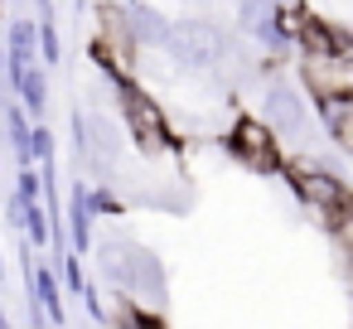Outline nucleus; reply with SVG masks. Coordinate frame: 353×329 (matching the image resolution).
<instances>
[{"label": "nucleus", "mask_w": 353, "mask_h": 329, "mask_svg": "<svg viewBox=\"0 0 353 329\" xmlns=\"http://www.w3.org/2000/svg\"><path fill=\"white\" fill-rule=\"evenodd\" d=\"M121 261H126L121 300H126V305H136V310L160 315V310L170 305V276H165V261H160L150 247L131 242V237H121Z\"/></svg>", "instance_id": "obj_4"}, {"label": "nucleus", "mask_w": 353, "mask_h": 329, "mask_svg": "<svg viewBox=\"0 0 353 329\" xmlns=\"http://www.w3.org/2000/svg\"><path fill=\"white\" fill-rule=\"evenodd\" d=\"M0 107H6V88H0Z\"/></svg>", "instance_id": "obj_27"}, {"label": "nucleus", "mask_w": 353, "mask_h": 329, "mask_svg": "<svg viewBox=\"0 0 353 329\" xmlns=\"http://www.w3.org/2000/svg\"><path fill=\"white\" fill-rule=\"evenodd\" d=\"M261 121L271 126V136L276 141H295V136H305V121H310V97H300V88L290 83V78H276L271 73V83H266V92H261Z\"/></svg>", "instance_id": "obj_7"}, {"label": "nucleus", "mask_w": 353, "mask_h": 329, "mask_svg": "<svg viewBox=\"0 0 353 329\" xmlns=\"http://www.w3.org/2000/svg\"><path fill=\"white\" fill-rule=\"evenodd\" d=\"M10 88L20 92V107H25V117L44 121V107H49V78H44V68H39V63H30L25 73H15V78H10Z\"/></svg>", "instance_id": "obj_13"}, {"label": "nucleus", "mask_w": 353, "mask_h": 329, "mask_svg": "<svg viewBox=\"0 0 353 329\" xmlns=\"http://www.w3.org/2000/svg\"><path fill=\"white\" fill-rule=\"evenodd\" d=\"M78 300H83V305H88V315H92V319H97V324H107V319H112V310H107V305H102V295H97V286H92V281H88V290H83V295H78Z\"/></svg>", "instance_id": "obj_22"}, {"label": "nucleus", "mask_w": 353, "mask_h": 329, "mask_svg": "<svg viewBox=\"0 0 353 329\" xmlns=\"http://www.w3.org/2000/svg\"><path fill=\"white\" fill-rule=\"evenodd\" d=\"M117 329H165V324H160V315L136 310V305H126V300H121V310H117Z\"/></svg>", "instance_id": "obj_19"}, {"label": "nucleus", "mask_w": 353, "mask_h": 329, "mask_svg": "<svg viewBox=\"0 0 353 329\" xmlns=\"http://www.w3.org/2000/svg\"><path fill=\"white\" fill-rule=\"evenodd\" d=\"M39 59V20H10L6 25V73H25L30 63Z\"/></svg>", "instance_id": "obj_12"}, {"label": "nucleus", "mask_w": 353, "mask_h": 329, "mask_svg": "<svg viewBox=\"0 0 353 329\" xmlns=\"http://www.w3.org/2000/svg\"><path fill=\"white\" fill-rule=\"evenodd\" d=\"M295 68H300V88L310 92V102H319V97H353V34L334 30V49L295 54Z\"/></svg>", "instance_id": "obj_3"}, {"label": "nucleus", "mask_w": 353, "mask_h": 329, "mask_svg": "<svg viewBox=\"0 0 353 329\" xmlns=\"http://www.w3.org/2000/svg\"><path fill=\"white\" fill-rule=\"evenodd\" d=\"M0 68H6V49H0Z\"/></svg>", "instance_id": "obj_28"}, {"label": "nucleus", "mask_w": 353, "mask_h": 329, "mask_svg": "<svg viewBox=\"0 0 353 329\" xmlns=\"http://www.w3.org/2000/svg\"><path fill=\"white\" fill-rule=\"evenodd\" d=\"M0 329H10V319H6V310H0Z\"/></svg>", "instance_id": "obj_25"}, {"label": "nucleus", "mask_w": 353, "mask_h": 329, "mask_svg": "<svg viewBox=\"0 0 353 329\" xmlns=\"http://www.w3.org/2000/svg\"><path fill=\"white\" fill-rule=\"evenodd\" d=\"M329 237L339 242V252L348 257V266H353V199L339 208V218H334V228H329Z\"/></svg>", "instance_id": "obj_17"}, {"label": "nucleus", "mask_w": 353, "mask_h": 329, "mask_svg": "<svg viewBox=\"0 0 353 329\" xmlns=\"http://www.w3.org/2000/svg\"><path fill=\"white\" fill-rule=\"evenodd\" d=\"M107 88H112L117 112H121V126H126V136L136 141L141 155H170V150H179L165 107H160L150 92H141V88L131 83V73H107Z\"/></svg>", "instance_id": "obj_1"}, {"label": "nucleus", "mask_w": 353, "mask_h": 329, "mask_svg": "<svg viewBox=\"0 0 353 329\" xmlns=\"http://www.w3.org/2000/svg\"><path fill=\"white\" fill-rule=\"evenodd\" d=\"M0 281H6V257H0Z\"/></svg>", "instance_id": "obj_26"}, {"label": "nucleus", "mask_w": 353, "mask_h": 329, "mask_svg": "<svg viewBox=\"0 0 353 329\" xmlns=\"http://www.w3.org/2000/svg\"><path fill=\"white\" fill-rule=\"evenodd\" d=\"M20 228H25V242H30L34 252H49V242H54V228H49V208H44V199H39V203H25V218H20Z\"/></svg>", "instance_id": "obj_14"}, {"label": "nucleus", "mask_w": 353, "mask_h": 329, "mask_svg": "<svg viewBox=\"0 0 353 329\" xmlns=\"http://www.w3.org/2000/svg\"><path fill=\"white\" fill-rule=\"evenodd\" d=\"M170 25H174V20H165L150 0H126V30H131L136 49H165Z\"/></svg>", "instance_id": "obj_11"}, {"label": "nucleus", "mask_w": 353, "mask_h": 329, "mask_svg": "<svg viewBox=\"0 0 353 329\" xmlns=\"http://www.w3.org/2000/svg\"><path fill=\"white\" fill-rule=\"evenodd\" d=\"M285 184L295 189V199L305 203V213L329 232L334 228V218H339V208L353 199V184L343 179V170L339 165H329V160H314V155H295L285 170Z\"/></svg>", "instance_id": "obj_2"}, {"label": "nucleus", "mask_w": 353, "mask_h": 329, "mask_svg": "<svg viewBox=\"0 0 353 329\" xmlns=\"http://www.w3.org/2000/svg\"><path fill=\"white\" fill-rule=\"evenodd\" d=\"M39 63H44V68L63 63V39H59L54 15H39Z\"/></svg>", "instance_id": "obj_15"}, {"label": "nucleus", "mask_w": 353, "mask_h": 329, "mask_svg": "<svg viewBox=\"0 0 353 329\" xmlns=\"http://www.w3.org/2000/svg\"><path fill=\"white\" fill-rule=\"evenodd\" d=\"M310 107H314V117H319L329 146L343 150V155H353V97H319V102H310Z\"/></svg>", "instance_id": "obj_10"}, {"label": "nucleus", "mask_w": 353, "mask_h": 329, "mask_svg": "<svg viewBox=\"0 0 353 329\" xmlns=\"http://www.w3.org/2000/svg\"><path fill=\"white\" fill-rule=\"evenodd\" d=\"M165 54H170L174 68L203 73V68H213L228 54V34L213 20H174L170 25V39H165Z\"/></svg>", "instance_id": "obj_5"}, {"label": "nucleus", "mask_w": 353, "mask_h": 329, "mask_svg": "<svg viewBox=\"0 0 353 329\" xmlns=\"http://www.w3.org/2000/svg\"><path fill=\"white\" fill-rule=\"evenodd\" d=\"M121 213H126V203H121L112 189L92 184V218H121Z\"/></svg>", "instance_id": "obj_21"}, {"label": "nucleus", "mask_w": 353, "mask_h": 329, "mask_svg": "<svg viewBox=\"0 0 353 329\" xmlns=\"http://www.w3.org/2000/svg\"><path fill=\"white\" fill-rule=\"evenodd\" d=\"M276 6H281V0H237V25L252 34L261 20H271V15H276Z\"/></svg>", "instance_id": "obj_16"}, {"label": "nucleus", "mask_w": 353, "mask_h": 329, "mask_svg": "<svg viewBox=\"0 0 353 329\" xmlns=\"http://www.w3.org/2000/svg\"><path fill=\"white\" fill-rule=\"evenodd\" d=\"M25 290H30V305H39L49 315V324L63 329V281H59V271L44 266V261H34L25 271Z\"/></svg>", "instance_id": "obj_9"}, {"label": "nucleus", "mask_w": 353, "mask_h": 329, "mask_svg": "<svg viewBox=\"0 0 353 329\" xmlns=\"http://www.w3.org/2000/svg\"><path fill=\"white\" fill-rule=\"evenodd\" d=\"M223 146H228V155H232L237 165H247L252 175H281V170H285V160H281V146H276L271 126H266V121H256V117H237Z\"/></svg>", "instance_id": "obj_6"}, {"label": "nucleus", "mask_w": 353, "mask_h": 329, "mask_svg": "<svg viewBox=\"0 0 353 329\" xmlns=\"http://www.w3.org/2000/svg\"><path fill=\"white\" fill-rule=\"evenodd\" d=\"M30 155H34L39 165H54V131H49L44 121L30 126Z\"/></svg>", "instance_id": "obj_20"}, {"label": "nucleus", "mask_w": 353, "mask_h": 329, "mask_svg": "<svg viewBox=\"0 0 353 329\" xmlns=\"http://www.w3.org/2000/svg\"><path fill=\"white\" fill-rule=\"evenodd\" d=\"M39 15H54V0H39Z\"/></svg>", "instance_id": "obj_24"}, {"label": "nucleus", "mask_w": 353, "mask_h": 329, "mask_svg": "<svg viewBox=\"0 0 353 329\" xmlns=\"http://www.w3.org/2000/svg\"><path fill=\"white\" fill-rule=\"evenodd\" d=\"M15 199H25V203H39V199H44V179H39L34 165L15 170Z\"/></svg>", "instance_id": "obj_18"}, {"label": "nucleus", "mask_w": 353, "mask_h": 329, "mask_svg": "<svg viewBox=\"0 0 353 329\" xmlns=\"http://www.w3.org/2000/svg\"><path fill=\"white\" fill-rule=\"evenodd\" d=\"M73 6H78V10H83V6H88V0H73Z\"/></svg>", "instance_id": "obj_29"}, {"label": "nucleus", "mask_w": 353, "mask_h": 329, "mask_svg": "<svg viewBox=\"0 0 353 329\" xmlns=\"http://www.w3.org/2000/svg\"><path fill=\"white\" fill-rule=\"evenodd\" d=\"M63 232H68V252L73 257H92V184L78 175L68 184V208H63Z\"/></svg>", "instance_id": "obj_8"}, {"label": "nucleus", "mask_w": 353, "mask_h": 329, "mask_svg": "<svg viewBox=\"0 0 353 329\" xmlns=\"http://www.w3.org/2000/svg\"><path fill=\"white\" fill-rule=\"evenodd\" d=\"M30 329H59V324H49V315L39 305H30Z\"/></svg>", "instance_id": "obj_23"}]
</instances>
